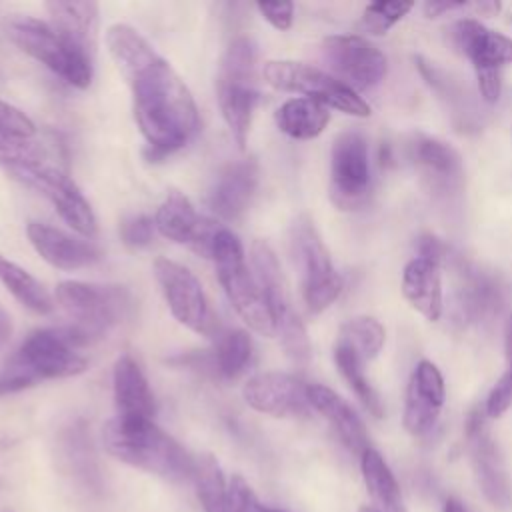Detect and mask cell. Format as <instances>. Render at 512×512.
Listing matches in <instances>:
<instances>
[{
  "label": "cell",
  "instance_id": "obj_5",
  "mask_svg": "<svg viewBox=\"0 0 512 512\" xmlns=\"http://www.w3.org/2000/svg\"><path fill=\"white\" fill-rule=\"evenodd\" d=\"M56 302L70 316L78 342L88 346L100 340L130 312L132 296L124 286L64 280L56 286Z\"/></svg>",
  "mask_w": 512,
  "mask_h": 512
},
{
  "label": "cell",
  "instance_id": "obj_17",
  "mask_svg": "<svg viewBox=\"0 0 512 512\" xmlns=\"http://www.w3.org/2000/svg\"><path fill=\"white\" fill-rule=\"evenodd\" d=\"M242 396L250 408L274 418L310 416L308 384L286 372H260L248 378Z\"/></svg>",
  "mask_w": 512,
  "mask_h": 512
},
{
  "label": "cell",
  "instance_id": "obj_41",
  "mask_svg": "<svg viewBox=\"0 0 512 512\" xmlns=\"http://www.w3.org/2000/svg\"><path fill=\"white\" fill-rule=\"evenodd\" d=\"M0 134L32 138L36 134V126L20 108L0 100Z\"/></svg>",
  "mask_w": 512,
  "mask_h": 512
},
{
  "label": "cell",
  "instance_id": "obj_7",
  "mask_svg": "<svg viewBox=\"0 0 512 512\" xmlns=\"http://www.w3.org/2000/svg\"><path fill=\"white\" fill-rule=\"evenodd\" d=\"M290 252L300 272V288L312 314L326 310L342 292V276L336 272L314 222L298 216L290 228Z\"/></svg>",
  "mask_w": 512,
  "mask_h": 512
},
{
  "label": "cell",
  "instance_id": "obj_28",
  "mask_svg": "<svg viewBox=\"0 0 512 512\" xmlns=\"http://www.w3.org/2000/svg\"><path fill=\"white\" fill-rule=\"evenodd\" d=\"M276 126L294 140H312L324 132L330 122V110L318 100L296 96L276 110Z\"/></svg>",
  "mask_w": 512,
  "mask_h": 512
},
{
  "label": "cell",
  "instance_id": "obj_45",
  "mask_svg": "<svg viewBox=\"0 0 512 512\" xmlns=\"http://www.w3.org/2000/svg\"><path fill=\"white\" fill-rule=\"evenodd\" d=\"M12 336V320L4 308H0V348L6 346V342Z\"/></svg>",
  "mask_w": 512,
  "mask_h": 512
},
{
  "label": "cell",
  "instance_id": "obj_16",
  "mask_svg": "<svg viewBox=\"0 0 512 512\" xmlns=\"http://www.w3.org/2000/svg\"><path fill=\"white\" fill-rule=\"evenodd\" d=\"M154 226L164 238L186 244L204 258L212 256L214 238L222 228L214 220L200 216L180 190H168L154 214Z\"/></svg>",
  "mask_w": 512,
  "mask_h": 512
},
{
  "label": "cell",
  "instance_id": "obj_39",
  "mask_svg": "<svg viewBox=\"0 0 512 512\" xmlns=\"http://www.w3.org/2000/svg\"><path fill=\"white\" fill-rule=\"evenodd\" d=\"M228 512H286V510L262 504L254 494V490L250 488V484L242 476L234 474L228 482Z\"/></svg>",
  "mask_w": 512,
  "mask_h": 512
},
{
  "label": "cell",
  "instance_id": "obj_44",
  "mask_svg": "<svg viewBox=\"0 0 512 512\" xmlns=\"http://www.w3.org/2000/svg\"><path fill=\"white\" fill-rule=\"evenodd\" d=\"M422 8H424V14H426L428 18H438V16H444L446 12L450 14V12H456V10L472 8V4H470V2H464V0H460V2L448 0V2H426Z\"/></svg>",
  "mask_w": 512,
  "mask_h": 512
},
{
  "label": "cell",
  "instance_id": "obj_14",
  "mask_svg": "<svg viewBox=\"0 0 512 512\" xmlns=\"http://www.w3.org/2000/svg\"><path fill=\"white\" fill-rule=\"evenodd\" d=\"M466 444L482 494L494 508L510 510L512 484L498 444L488 430L486 412L480 408H474L466 418Z\"/></svg>",
  "mask_w": 512,
  "mask_h": 512
},
{
  "label": "cell",
  "instance_id": "obj_11",
  "mask_svg": "<svg viewBox=\"0 0 512 512\" xmlns=\"http://www.w3.org/2000/svg\"><path fill=\"white\" fill-rule=\"evenodd\" d=\"M330 200L340 210H356L370 194L368 140L358 130L340 132L330 148Z\"/></svg>",
  "mask_w": 512,
  "mask_h": 512
},
{
  "label": "cell",
  "instance_id": "obj_18",
  "mask_svg": "<svg viewBox=\"0 0 512 512\" xmlns=\"http://www.w3.org/2000/svg\"><path fill=\"white\" fill-rule=\"evenodd\" d=\"M446 388L438 366L430 360H420L408 380L404 400V428L412 436L428 434L444 406Z\"/></svg>",
  "mask_w": 512,
  "mask_h": 512
},
{
  "label": "cell",
  "instance_id": "obj_23",
  "mask_svg": "<svg viewBox=\"0 0 512 512\" xmlns=\"http://www.w3.org/2000/svg\"><path fill=\"white\" fill-rule=\"evenodd\" d=\"M456 288V310L460 320L484 322L500 314L504 306V286L498 278L470 266H460Z\"/></svg>",
  "mask_w": 512,
  "mask_h": 512
},
{
  "label": "cell",
  "instance_id": "obj_40",
  "mask_svg": "<svg viewBox=\"0 0 512 512\" xmlns=\"http://www.w3.org/2000/svg\"><path fill=\"white\" fill-rule=\"evenodd\" d=\"M154 230H156L154 218H150L146 214H134V216H128L122 220L120 238L128 248L140 250L152 242Z\"/></svg>",
  "mask_w": 512,
  "mask_h": 512
},
{
  "label": "cell",
  "instance_id": "obj_25",
  "mask_svg": "<svg viewBox=\"0 0 512 512\" xmlns=\"http://www.w3.org/2000/svg\"><path fill=\"white\" fill-rule=\"evenodd\" d=\"M308 400L312 410H316L330 422L332 430L350 452L362 454L366 448H370L364 422L360 420L356 410L332 388L324 384H308Z\"/></svg>",
  "mask_w": 512,
  "mask_h": 512
},
{
  "label": "cell",
  "instance_id": "obj_4",
  "mask_svg": "<svg viewBox=\"0 0 512 512\" xmlns=\"http://www.w3.org/2000/svg\"><path fill=\"white\" fill-rule=\"evenodd\" d=\"M210 260H214L226 298L244 324L262 336H276L274 318L254 272L246 264L238 236L222 226L214 238Z\"/></svg>",
  "mask_w": 512,
  "mask_h": 512
},
{
  "label": "cell",
  "instance_id": "obj_10",
  "mask_svg": "<svg viewBox=\"0 0 512 512\" xmlns=\"http://www.w3.org/2000/svg\"><path fill=\"white\" fill-rule=\"evenodd\" d=\"M80 348L70 326L40 328L26 336L10 360L38 384L82 374L88 368V360L78 352Z\"/></svg>",
  "mask_w": 512,
  "mask_h": 512
},
{
  "label": "cell",
  "instance_id": "obj_30",
  "mask_svg": "<svg viewBox=\"0 0 512 512\" xmlns=\"http://www.w3.org/2000/svg\"><path fill=\"white\" fill-rule=\"evenodd\" d=\"M0 282L4 288L28 310L36 314H50L54 300L40 280H36L28 270L18 266L0 254Z\"/></svg>",
  "mask_w": 512,
  "mask_h": 512
},
{
  "label": "cell",
  "instance_id": "obj_38",
  "mask_svg": "<svg viewBox=\"0 0 512 512\" xmlns=\"http://www.w3.org/2000/svg\"><path fill=\"white\" fill-rule=\"evenodd\" d=\"M276 334L280 336V342H282V348H284L286 356L294 364L306 366L310 362L312 346H310V338H308L306 326L300 320V316H296L290 322H286L284 326H280Z\"/></svg>",
  "mask_w": 512,
  "mask_h": 512
},
{
  "label": "cell",
  "instance_id": "obj_22",
  "mask_svg": "<svg viewBox=\"0 0 512 512\" xmlns=\"http://www.w3.org/2000/svg\"><path fill=\"white\" fill-rule=\"evenodd\" d=\"M50 26L76 52L94 60L98 46L100 8L96 2H48Z\"/></svg>",
  "mask_w": 512,
  "mask_h": 512
},
{
  "label": "cell",
  "instance_id": "obj_19",
  "mask_svg": "<svg viewBox=\"0 0 512 512\" xmlns=\"http://www.w3.org/2000/svg\"><path fill=\"white\" fill-rule=\"evenodd\" d=\"M406 156L432 190L452 192L460 188L464 176L462 156L446 140L428 134H412L406 142Z\"/></svg>",
  "mask_w": 512,
  "mask_h": 512
},
{
  "label": "cell",
  "instance_id": "obj_21",
  "mask_svg": "<svg viewBox=\"0 0 512 512\" xmlns=\"http://www.w3.org/2000/svg\"><path fill=\"white\" fill-rule=\"evenodd\" d=\"M26 234L34 250L50 266L60 270L88 268L102 258L100 248L92 242L70 236L68 232L44 222H28Z\"/></svg>",
  "mask_w": 512,
  "mask_h": 512
},
{
  "label": "cell",
  "instance_id": "obj_35",
  "mask_svg": "<svg viewBox=\"0 0 512 512\" xmlns=\"http://www.w3.org/2000/svg\"><path fill=\"white\" fill-rule=\"evenodd\" d=\"M504 356H506V370L492 386L484 404V412L490 418L502 416L512 406V314L504 324Z\"/></svg>",
  "mask_w": 512,
  "mask_h": 512
},
{
  "label": "cell",
  "instance_id": "obj_32",
  "mask_svg": "<svg viewBox=\"0 0 512 512\" xmlns=\"http://www.w3.org/2000/svg\"><path fill=\"white\" fill-rule=\"evenodd\" d=\"M192 480L204 512H228V484L212 454L194 456Z\"/></svg>",
  "mask_w": 512,
  "mask_h": 512
},
{
  "label": "cell",
  "instance_id": "obj_43",
  "mask_svg": "<svg viewBox=\"0 0 512 512\" xmlns=\"http://www.w3.org/2000/svg\"><path fill=\"white\" fill-rule=\"evenodd\" d=\"M416 252H418V258H424V260H430V262L442 266L448 260L450 250L440 238H436L432 234H422L416 242Z\"/></svg>",
  "mask_w": 512,
  "mask_h": 512
},
{
  "label": "cell",
  "instance_id": "obj_3",
  "mask_svg": "<svg viewBox=\"0 0 512 512\" xmlns=\"http://www.w3.org/2000/svg\"><path fill=\"white\" fill-rule=\"evenodd\" d=\"M256 64V44L246 36L234 38L218 64L216 98L238 148H244L248 142L252 116L260 102Z\"/></svg>",
  "mask_w": 512,
  "mask_h": 512
},
{
  "label": "cell",
  "instance_id": "obj_36",
  "mask_svg": "<svg viewBox=\"0 0 512 512\" xmlns=\"http://www.w3.org/2000/svg\"><path fill=\"white\" fill-rule=\"evenodd\" d=\"M416 66H418L422 78L430 84V88H434L454 108V114L464 118V114H466V92L462 90V86L454 78H450V74L436 68L428 60H424L422 56L416 58Z\"/></svg>",
  "mask_w": 512,
  "mask_h": 512
},
{
  "label": "cell",
  "instance_id": "obj_24",
  "mask_svg": "<svg viewBox=\"0 0 512 512\" xmlns=\"http://www.w3.org/2000/svg\"><path fill=\"white\" fill-rule=\"evenodd\" d=\"M116 416L122 418H144L154 420L156 400L140 364L130 356L122 354L112 372Z\"/></svg>",
  "mask_w": 512,
  "mask_h": 512
},
{
  "label": "cell",
  "instance_id": "obj_31",
  "mask_svg": "<svg viewBox=\"0 0 512 512\" xmlns=\"http://www.w3.org/2000/svg\"><path fill=\"white\" fill-rule=\"evenodd\" d=\"M252 340L240 328H228L218 334L214 348V368L224 380H236L252 362Z\"/></svg>",
  "mask_w": 512,
  "mask_h": 512
},
{
  "label": "cell",
  "instance_id": "obj_34",
  "mask_svg": "<svg viewBox=\"0 0 512 512\" xmlns=\"http://www.w3.org/2000/svg\"><path fill=\"white\" fill-rule=\"evenodd\" d=\"M334 364L340 372V376L346 380V384L350 386V390L358 396V400L364 404V408L376 416V418H382L384 414V406H382V400L378 396V392L372 388L370 380L366 378V372H364V362L354 354L350 352L348 348L340 346V344H334Z\"/></svg>",
  "mask_w": 512,
  "mask_h": 512
},
{
  "label": "cell",
  "instance_id": "obj_9",
  "mask_svg": "<svg viewBox=\"0 0 512 512\" xmlns=\"http://www.w3.org/2000/svg\"><path fill=\"white\" fill-rule=\"evenodd\" d=\"M262 76L276 90L302 94L350 116H370V106L358 92L316 66L296 60H268L262 66Z\"/></svg>",
  "mask_w": 512,
  "mask_h": 512
},
{
  "label": "cell",
  "instance_id": "obj_6",
  "mask_svg": "<svg viewBox=\"0 0 512 512\" xmlns=\"http://www.w3.org/2000/svg\"><path fill=\"white\" fill-rule=\"evenodd\" d=\"M6 36L28 56L58 74L64 82L84 90L92 82L94 60L72 50L50 26L34 16H10L4 22Z\"/></svg>",
  "mask_w": 512,
  "mask_h": 512
},
{
  "label": "cell",
  "instance_id": "obj_29",
  "mask_svg": "<svg viewBox=\"0 0 512 512\" xmlns=\"http://www.w3.org/2000/svg\"><path fill=\"white\" fill-rule=\"evenodd\" d=\"M360 468L368 494L378 512H406L400 486L378 450L366 448L360 454Z\"/></svg>",
  "mask_w": 512,
  "mask_h": 512
},
{
  "label": "cell",
  "instance_id": "obj_46",
  "mask_svg": "<svg viewBox=\"0 0 512 512\" xmlns=\"http://www.w3.org/2000/svg\"><path fill=\"white\" fill-rule=\"evenodd\" d=\"M444 512H468V508L458 498H448L444 504Z\"/></svg>",
  "mask_w": 512,
  "mask_h": 512
},
{
  "label": "cell",
  "instance_id": "obj_1",
  "mask_svg": "<svg viewBox=\"0 0 512 512\" xmlns=\"http://www.w3.org/2000/svg\"><path fill=\"white\" fill-rule=\"evenodd\" d=\"M106 46L132 90L134 120L146 138L144 156L158 162L184 148L198 132L196 102L152 44L128 24L106 30Z\"/></svg>",
  "mask_w": 512,
  "mask_h": 512
},
{
  "label": "cell",
  "instance_id": "obj_20",
  "mask_svg": "<svg viewBox=\"0 0 512 512\" xmlns=\"http://www.w3.org/2000/svg\"><path fill=\"white\" fill-rule=\"evenodd\" d=\"M260 180L256 160H236L226 164L214 178L206 194V206L222 220L234 222L248 210Z\"/></svg>",
  "mask_w": 512,
  "mask_h": 512
},
{
  "label": "cell",
  "instance_id": "obj_8",
  "mask_svg": "<svg viewBox=\"0 0 512 512\" xmlns=\"http://www.w3.org/2000/svg\"><path fill=\"white\" fill-rule=\"evenodd\" d=\"M448 36L452 46L470 60L482 100L496 104L502 92V68L512 64V38L474 18L456 20Z\"/></svg>",
  "mask_w": 512,
  "mask_h": 512
},
{
  "label": "cell",
  "instance_id": "obj_13",
  "mask_svg": "<svg viewBox=\"0 0 512 512\" xmlns=\"http://www.w3.org/2000/svg\"><path fill=\"white\" fill-rule=\"evenodd\" d=\"M320 48L326 64L332 70V76L354 92H364L378 86L388 72V60L384 52L364 36H328Z\"/></svg>",
  "mask_w": 512,
  "mask_h": 512
},
{
  "label": "cell",
  "instance_id": "obj_12",
  "mask_svg": "<svg viewBox=\"0 0 512 512\" xmlns=\"http://www.w3.org/2000/svg\"><path fill=\"white\" fill-rule=\"evenodd\" d=\"M12 178L20 180L28 188L38 190L44 198L52 202L60 218L80 236L92 238L98 230L96 216L80 188L58 164H40L24 166L10 170Z\"/></svg>",
  "mask_w": 512,
  "mask_h": 512
},
{
  "label": "cell",
  "instance_id": "obj_33",
  "mask_svg": "<svg viewBox=\"0 0 512 512\" xmlns=\"http://www.w3.org/2000/svg\"><path fill=\"white\" fill-rule=\"evenodd\" d=\"M384 326L372 316H356L344 322L338 330L336 344L354 352L364 364L374 360L384 346Z\"/></svg>",
  "mask_w": 512,
  "mask_h": 512
},
{
  "label": "cell",
  "instance_id": "obj_42",
  "mask_svg": "<svg viewBox=\"0 0 512 512\" xmlns=\"http://www.w3.org/2000/svg\"><path fill=\"white\" fill-rule=\"evenodd\" d=\"M256 8L262 14V18L268 20L276 30H288L292 26V20H294V4L292 2H280V4L258 2Z\"/></svg>",
  "mask_w": 512,
  "mask_h": 512
},
{
  "label": "cell",
  "instance_id": "obj_48",
  "mask_svg": "<svg viewBox=\"0 0 512 512\" xmlns=\"http://www.w3.org/2000/svg\"><path fill=\"white\" fill-rule=\"evenodd\" d=\"M4 512H12V510H8V508H6V510H4Z\"/></svg>",
  "mask_w": 512,
  "mask_h": 512
},
{
  "label": "cell",
  "instance_id": "obj_2",
  "mask_svg": "<svg viewBox=\"0 0 512 512\" xmlns=\"http://www.w3.org/2000/svg\"><path fill=\"white\" fill-rule=\"evenodd\" d=\"M102 440L108 454L134 468L168 480L192 478L194 456L154 420L114 416L104 424Z\"/></svg>",
  "mask_w": 512,
  "mask_h": 512
},
{
  "label": "cell",
  "instance_id": "obj_37",
  "mask_svg": "<svg viewBox=\"0 0 512 512\" xmlns=\"http://www.w3.org/2000/svg\"><path fill=\"white\" fill-rule=\"evenodd\" d=\"M412 8V2H372L362 12L360 28L368 34L382 36L396 22H400Z\"/></svg>",
  "mask_w": 512,
  "mask_h": 512
},
{
  "label": "cell",
  "instance_id": "obj_27",
  "mask_svg": "<svg viewBox=\"0 0 512 512\" xmlns=\"http://www.w3.org/2000/svg\"><path fill=\"white\" fill-rule=\"evenodd\" d=\"M438 264L412 258L402 272V294L408 304L430 322H438L444 310L442 300V276Z\"/></svg>",
  "mask_w": 512,
  "mask_h": 512
},
{
  "label": "cell",
  "instance_id": "obj_47",
  "mask_svg": "<svg viewBox=\"0 0 512 512\" xmlns=\"http://www.w3.org/2000/svg\"><path fill=\"white\" fill-rule=\"evenodd\" d=\"M358 512H378L374 506H362Z\"/></svg>",
  "mask_w": 512,
  "mask_h": 512
},
{
  "label": "cell",
  "instance_id": "obj_26",
  "mask_svg": "<svg viewBox=\"0 0 512 512\" xmlns=\"http://www.w3.org/2000/svg\"><path fill=\"white\" fill-rule=\"evenodd\" d=\"M250 260H252V272L264 292L266 304L270 308V314L274 318L276 332L282 324L296 318V310L290 304L286 280L280 268V262L276 258V252L266 240H254L250 248Z\"/></svg>",
  "mask_w": 512,
  "mask_h": 512
},
{
  "label": "cell",
  "instance_id": "obj_15",
  "mask_svg": "<svg viewBox=\"0 0 512 512\" xmlns=\"http://www.w3.org/2000/svg\"><path fill=\"white\" fill-rule=\"evenodd\" d=\"M154 276L172 316L192 332L208 334L212 326L210 308L194 272L170 258H156Z\"/></svg>",
  "mask_w": 512,
  "mask_h": 512
}]
</instances>
